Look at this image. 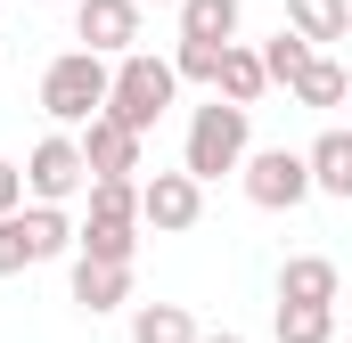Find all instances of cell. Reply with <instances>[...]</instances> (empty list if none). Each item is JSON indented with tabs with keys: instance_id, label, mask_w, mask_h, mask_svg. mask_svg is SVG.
<instances>
[{
	"instance_id": "cell-19",
	"label": "cell",
	"mask_w": 352,
	"mask_h": 343,
	"mask_svg": "<svg viewBox=\"0 0 352 343\" xmlns=\"http://www.w3.org/2000/svg\"><path fill=\"white\" fill-rule=\"evenodd\" d=\"M352 82H344V66L336 58H311L303 74H295V106H344Z\"/></svg>"
},
{
	"instance_id": "cell-14",
	"label": "cell",
	"mask_w": 352,
	"mask_h": 343,
	"mask_svg": "<svg viewBox=\"0 0 352 343\" xmlns=\"http://www.w3.org/2000/svg\"><path fill=\"white\" fill-rule=\"evenodd\" d=\"M287 33H303L311 49H320V41H344V33H352V8H344V0H287Z\"/></svg>"
},
{
	"instance_id": "cell-4",
	"label": "cell",
	"mask_w": 352,
	"mask_h": 343,
	"mask_svg": "<svg viewBox=\"0 0 352 343\" xmlns=\"http://www.w3.org/2000/svg\"><path fill=\"white\" fill-rule=\"evenodd\" d=\"M74 221L58 213V204H25V213H8L0 221V278H16V270H33V261H58L74 254Z\"/></svg>"
},
{
	"instance_id": "cell-22",
	"label": "cell",
	"mask_w": 352,
	"mask_h": 343,
	"mask_svg": "<svg viewBox=\"0 0 352 343\" xmlns=\"http://www.w3.org/2000/svg\"><path fill=\"white\" fill-rule=\"evenodd\" d=\"M221 58H230V49H213V41H180V49H173V74H180V82H213V90H221Z\"/></svg>"
},
{
	"instance_id": "cell-3",
	"label": "cell",
	"mask_w": 352,
	"mask_h": 343,
	"mask_svg": "<svg viewBox=\"0 0 352 343\" xmlns=\"http://www.w3.org/2000/svg\"><path fill=\"white\" fill-rule=\"evenodd\" d=\"M173 90H180L173 58H148V49H131V58H115V90H107V115H115L123 131H140V139H148V131L164 123Z\"/></svg>"
},
{
	"instance_id": "cell-8",
	"label": "cell",
	"mask_w": 352,
	"mask_h": 343,
	"mask_svg": "<svg viewBox=\"0 0 352 343\" xmlns=\"http://www.w3.org/2000/svg\"><path fill=\"white\" fill-rule=\"evenodd\" d=\"M74 33H82L90 58H131L140 49V0H82Z\"/></svg>"
},
{
	"instance_id": "cell-20",
	"label": "cell",
	"mask_w": 352,
	"mask_h": 343,
	"mask_svg": "<svg viewBox=\"0 0 352 343\" xmlns=\"http://www.w3.org/2000/svg\"><path fill=\"white\" fill-rule=\"evenodd\" d=\"M311 58H320V49H311L303 33H287V25H278V41H263V74H270V82H287V90H295V74H303Z\"/></svg>"
},
{
	"instance_id": "cell-26",
	"label": "cell",
	"mask_w": 352,
	"mask_h": 343,
	"mask_svg": "<svg viewBox=\"0 0 352 343\" xmlns=\"http://www.w3.org/2000/svg\"><path fill=\"white\" fill-rule=\"evenodd\" d=\"M140 8H148V0H140ZM164 8H180V0H164Z\"/></svg>"
},
{
	"instance_id": "cell-10",
	"label": "cell",
	"mask_w": 352,
	"mask_h": 343,
	"mask_svg": "<svg viewBox=\"0 0 352 343\" xmlns=\"http://www.w3.org/2000/svg\"><path fill=\"white\" fill-rule=\"evenodd\" d=\"M303 164H311V188H320V196H344L352 204V131H320V139L303 147Z\"/></svg>"
},
{
	"instance_id": "cell-12",
	"label": "cell",
	"mask_w": 352,
	"mask_h": 343,
	"mask_svg": "<svg viewBox=\"0 0 352 343\" xmlns=\"http://www.w3.org/2000/svg\"><path fill=\"white\" fill-rule=\"evenodd\" d=\"M74 303H82L90 319H98V311H123V303H131V270H115V261H82V254H74Z\"/></svg>"
},
{
	"instance_id": "cell-5",
	"label": "cell",
	"mask_w": 352,
	"mask_h": 343,
	"mask_svg": "<svg viewBox=\"0 0 352 343\" xmlns=\"http://www.w3.org/2000/svg\"><path fill=\"white\" fill-rule=\"evenodd\" d=\"M238 180H246V204H263V213H295V204L311 196V164H303V147H254Z\"/></svg>"
},
{
	"instance_id": "cell-13",
	"label": "cell",
	"mask_w": 352,
	"mask_h": 343,
	"mask_svg": "<svg viewBox=\"0 0 352 343\" xmlns=\"http://www.w3.org/2000/svg\"><path fill=\"white\" fill-rule=\"evenodd\" d=\"M238 16H246V0H180V41L230 49V41H238Z\"/></svg>"
},
{
	"instance_id": "cell-11",
	"label": "cell",
	"mask_w": 352,
	"mask_h": 343,
	"mask_svg": "<svg viewBox=\"0 0 352 343\" xmlns=\"http://www.w3.org/2000/svg\"><path fill=\"white\" fill-rule=\"evenodd\" d=\"M336 286H344V278H336L328 254H295L278 270V303H328V311H336Z\"/></svg>"
},
{
	"instance_id": "cell-21",
	"label": "cell",
	"mask_w": 352,
	"mask_h": 343,
	"mask_svg": "<svg viewBox=\"0 0 352 343\" xmlns=\"http://www.w3.org/2000/svg\"><path fill=\"white\" fill-rule=\"evenodd\" d=\"M74 254H82V261H115V270H131L140 237H131V229H107V221H90L82 237H74Z\"/></svg>"
},
{
	"instance_id": "cell-15",
	"label": "cell",
	"mask_w": 352,
	"mask_h": 343,
	"mask_svg": "<svg viewBox=\"0 0 352 343\" xmlns=\"http://www.w3.org/2000/svg\"><path fill=\"white\" fill-rule=\"evenodd\" d=\"M263 90H270L263 49H238V41H230V58H221V90H213V98H230V106H254Z\"/></svg>"
},
{
	"instance_id": "cell-16",
	"label": "cell",
	"mask_w": 352,
	"mask_h": 343,
	"mask_svg": "<svg viewBox=\"0 0 352 343\" xmlns=\"http://www.w3.org/2000/svg\"><path fill=\"white\" fill-rule=\"evenodd\" d=\"M131 343H197V319L180 303H140L131 311Z\"/></svg>"
},
{
	"instance_id": "cell-7",
	"label": "cell",
	"mask_w": 352,
	"mask_h": 343,
	"mask_svg": "<svg viewBox=\"0 0 352 343\" xmlns=\"http://www.w3.org/2000/svg\"><path fill=\"white\" fill-rule=\"evenodd\" d=\"M140 221H148L156 237L197 229V221H205V188H197L188 172H156V180H140Z\"/></svg>"
},
{
	"instance_id": "cell-1",
	"label": "cell",
	"mask_w": 352,
	"mask_h": 343,
	"mask_svg": "<svg viewBox=\"0 0 352 343\" xmlns=\"http://www.w3.org/2000/svg\"><path fill=\"white\" fill-rule=\"evenodd\" d=\"M107 90H115V66L90 58V49H66V58H50V74H41V115H50L58 131H90V123L107 115Z\"/></svg>"
},
{
	"instance_id": "cell-28",
	"label": "cell",
	"mask_w": 352,
	"mask_h": 343,
	"mask_svg": "<svg viewBox=\"0 0 352 343\" xmlns=\"http://www.w3.org/2000/svg\"><path fill=\"white\" fill-rule=\"evenodd\" d=\"M344 343H352V335H344Z\"/></svg>"
},
{
	"instance_id": "cell-27",
	"label": "cell",
	"mask_w": 352,
	"mask_h": 343,
	"mask_svg": "<svg viewBox=\"0 0 352 343\" xmlns=\"http://www.w3.org/2000/svg\"><path fill=\"white\" fill-rule=\"evenodd\" d=\"M344 8H352V0H344Z\"/></svg>"
},
{
	"instance_id": "cell-23",
	"label": "cell",
	"mask_w": 352,
	"mask_h": 343,
	"mask_svg": "<svg viewBox=\"0 0 352 343\" xmlns=\"http://www.w3.org/2000/svg\"><path fill=\"white\" fill-rule=\"evenodd\" d=\"M8 213H25V172L0 156V221H8Z\"/></svg>"
},
{
	"instance_id": "cell-17",
	"label": "cell",
	"mask_w": 352,
	"mask_h": 343,
	"mask_svg": "<svg viewBox=\"0 0 352 343\" xmlns=\"http://www.w3.org/2000/svg\"><path fill=\"white\" fill-rule=\"evenodd\" d=\"M278 343H336V311L328 303H278Z\"/></svg>"
},
{
	"instance_id": "cell-24",
	"label": "cell",
	"mask_w": 352,
	"mask_h": 343,
	"mask_svg": "<svg viewBox=\"0 0 352 343\" xmlns=\"http://www.w3.org/2000/svg\"><path fill=\"white\" fill-rule=\"evenodd\" d=\"M197 343H246V335H230V327H221V335H197Z\"/></svg>"
},
{
	"instance_id": "cell-18",
	"label": "cell",
	"mask_w": 352,
	"mask_h": 343,
	"mask_svg": "<svg viewBox=\"0 0 352 343\" xmlns=\"http://www.w3.org/2000/svg\"><path fill=\"white\" fill-rule=\"evenodd\" d=\"M90 221L140 229V180H90Z\"/></svg>"
},
{
	"instance_id": "cell-2",
	"label": "cell",
	"mask_w": 352,
	"mask_h": 343,
	"mask_svg": "<svg viewBox=\"0 0 352 343\" xmlns=\"http://www.w3.org/2000/svg\"><path fill=\"white\" fill-rule=\"evenodd\" d=\"M246 156H254V123H246V106L213 98V106L188 115V156H180V172H188L197 188L221 180V172H246Z\"/></svg>"
},
{
	"instance_id": "cell-9",
	"label": "cell",
	"mask_w": 352,
	"mask_h": 343,
	"mask_svg": "<svg viewBox=\"0 0 352 343\" xmlns=\"http://www.w3.org/2000/svg\"><path fill=\"white\" fill-rule=\"evenodd\" d=\"M82 164H90V180H131L140 172V131H123L115 115H98L82 131Z\"/></svg>"
},
{
	"instance_id": "cell-25",
	"label": "cell",
	"mask_w": 352,
	"mask_h": 343,
	"mask_svg": "<svg viewBox=\"0 0 352 343\" xmlns=\"http://www.w3.org/2000/svg\"><path fill=\"white\" fill-rule=\"evenodd\" d=\"M50 8H82V0H50Z\"/></svg>"
},
{
	"instance_id": "cell-6",
	"label": "cell",
	"mask_w": 352,
	"mask_h": 343,
	"mask_svg": "<svg viewBox=\"0 0 352 343\" xmlns=\"http://www.w3.org/2000/svg\"><path fill=\"white\" fill-rule=\"evenodd\" d=\"M74 188H90L82 139H74V131H50V139L25 156V196H33V204H66Z\"/></svg>"
}]
</instances>
